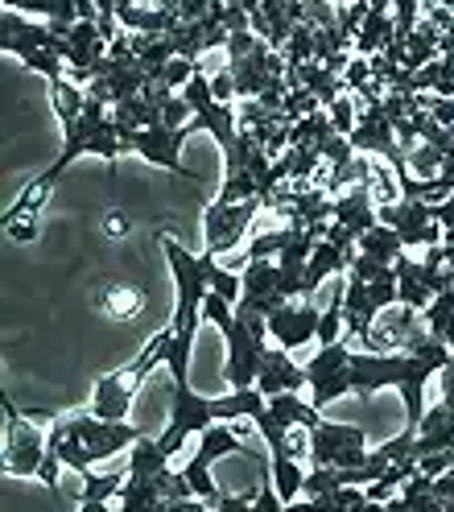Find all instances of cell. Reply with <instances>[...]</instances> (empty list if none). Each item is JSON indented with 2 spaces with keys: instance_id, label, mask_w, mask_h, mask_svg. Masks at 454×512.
<instances>
[{
  "instance_id": "6da1fadb",
  "label": "cell",
  "mask_w": 454,
  "mask_h": 512,
  "mask_svg": "<svg viewBox=\"0 0 454 512\" xmlns=\"http://www.w3.org/2000/svg\"><path fill=\"white\" fill-rule=\"evenodd\" d=\"M161 248H166V261H170V273H174V318H170V331H174V343H170V356H166V368H170V380L174 389H190V351H194V331H199V318H203V302L211 294V269H215V256H194L186 252L174 236H161Z\"/></svg>"
},
{
  "instance_id": "7a4b0ae2",
  "label": "cell",
  "mask_w": 454,
  "mask_h": 512,
  "mask_svg": "<svg viewBox=\"0 0 454 512\" xmlns=\"http://www.w3.org/2000/svg\"><path fill=\"white\" fill-rule=\"evenodd\" d=\"M170 343H174V331H170V327L157 331V335L141 347V356H137L133 364H124V368H116V372H108V376L95 380V393H91V413H95V418H100V422H128V409H133L141 384L149 380V372H153L157 364H166Z\"/></svg>"
},
{
  "instance_id": "3957f363",
  "label": "cell",
  "mask_w": 454,
  "mask_h": 512,
  "mask_svg": "<svg viewBox=\"0 0 454 512\" xmlns=\"http://www.w3.org/2000/svg\"><path fill=\"white\" fill-rule=\"evenodd\" d=\"M83 153H100L108 166H116V162H120V153H124V141H120V133H116L112 108L100 104V100H87V112L79 116V124L62 128V153L54 157V166L42 174V182L54 186L62 174H67V166L79 162Z\"/></svg>"
},
{
  "instance_id": "277c9868",
  "label": "cell",
  "mask_w": 454,
  "mask_h": 512,
  "mask_svg": "<svg viewBox=\"0 0 454 512\" xmlns=\"http://www.w3.org/2000/svg\"><path fill=\"white\" fill-rule=\"evenodd\" d=\"M219 335L227 343L223 376H227V384H232V393L236 389H256V376H261L265 351H269V318L240 302L236 314H232V323H223Z\"/></svg>"
},
{
  "instance_id": "5b68a950",
  "label": "cell",
  "mask_w": 454,
  "mask_h": 512,
  "mask_svg": "<svg viewBox=\"0 0 454 512\" xmlns=\"http://www.w3.org/2000/svg\"><path fill=\"white\" fill-rule=\"evenodd\" d=\"M50 426L67 430L71 438H79L87 451H91V463H104L120 451H133V446L145 438V430L128 426V422H100L91 409H79V413H62V418H46Z\"/></svg>"
},
{
  "instance_id": "8992f818",
  "label": "cell",
  "mask_w": 454,
  "mask_h": 512,
  "mask_svg": "<svg viewBox=\"0 0 454 512\" xmlns=\"http://www.w3.org/2000/svg\"><path fill=\"white\" fill-rule=\"evenodd\" d=\"M306 455L314 467H331V471H355L368 459V434L364 426H343V422H327L322 418L310 430V446Z\"/></svg>"
},
{
  "instance_id": "52a82bcc",
  "label": "cell",
  "mask_w": 454,
  "mask_h": 512,
  "mask_svg": "<svg viewBox=\"0 0 454 512\" xmlns=\"http://www.w3.org/2000/svg\"><path fill=\"white\" fill-rule=\"evenodd\" d=\"M50 455V434H42L29 418H21L17 405L5 397V475L38 479Z\"/></svg>"
},
{
  "instance_id": "ba28073f",
  "label": "cell",
  "mask_w": 454,
  "mask_h": 512,
  "mask_svg": "<svg viewBox=\"0 0 454 512\" xmlns=\"http://www.w3.org/2000/svg\"><path fill=\"white\" fill-rule=\"evenodd\" d=\"M261 199H248V203H211L207 215H203V240H207V256H219V252H232L240 248V240L248 236V228L261 215Z\"/></svg>"
},
{
  "instance_id": "9c48e42d",
  "label": "cell",
  "mask_w": 454,
  "mask_h": 512,
  "mask_svg": "<svg viewBox=\"0 0 454 512\" xmlns=\"http://www.w3.org/2000/svg\"><path fill=\"white\" fill-rule=\"evenodd\" d=\"M190 133H194V128H166V124H157V128H141V133H128L120 141H124V153H141L145 162L166 166L170 174H178L186 182H199V174L182 166V145H186Z\"/></svg>"
},
{
  "instance_id": "30bf717a",
  "label": "cell",
  "mask_w": 454,
  "mask_h": 512,
  "mask_svg": "<svg viewBox=\"0 0 454 512\" xmlns=\"http://www.w3.org/2000/svg\"><path fill=\"white\" fill-rule=\"evenodd\" d=\"M409 368H413V356L409 351H388V356H380V351H355L351 356V393L355 397H372V393H380L384 384L388 389H401V380L409 376Z\"/></svg>"
},
{
  "instance_id": "8fae6325",
  "label": "cell",
  "mask_w": 454,
  "mask_h": 512,
  "mask_svg": "<svg viewBox=\"0 0 454 512\" xmlns=\"http://www.w3.org/2000/svg\"><path fill=\"white\" fill-rule=\"evenodd\" d=\"M380 223L384 228H393L405 248H438L442 244V228H438L430 203L401 199L393 207H380Z\"/></svg>"
},
{
  "instance_id": "7c38bea8",
  "label": "cell",
  "mask_w": 454,
  "mask_h": 512,
  "mask_svg": "<svg viewBox=\"0 0 454 512\" xmlns=\"http://www.w3.org/2000/svg\"><path fill=\"white\" fill-rule=\"evenodd\" d=\"M62 46H67V38H58L50 25L29 21L25 13H17L9 5H5V13H0V50H5V54L25 58V54H34V50H54L62 58Z\"/></svg>"
},
{
  "instance_id": "4fadbf2b",
  "label": "cell",
  "mask_w": 454,
  "mask_h": 512,
  "mask_svg": "<svg viewBox=\"0 0 454 512\" xmlns=\"http://www.w3.org/2000/svg\"><path fill=\"white\" fill-rule=\"evenodd\" d=\"M318 323H322L318 302H310V298L285 302L269 314V339L281 351H294V347H306L310 339H318Z\"/></svg>"
},
{
  "instance_id": "5bb4252c",
  "label": "cell",
  "mask_w": 454,
  "mask_h": 512,
  "mask_svg": "<svg viewBox=\"0 0 454 512\" xmlns=\"http://www.w3.org/2000/svg\"><path fill=\"white\" fill-rule=\"evenodd\" d=\"M256 389H261L265 397H281V393H302V389H310V384H306V368L289 360V351L269 347L265 368H261V376H256Z\"/></svg>"
},
{
  "instance_id": "9a60e30c",
  "label": "cell",
  "mask_w": 454,
  "mask_h": 512,
  "mask_svg": "<svg viewBox=\"0 0 454 512\" xmlns=\"http://www.w3.org/2000/svg\"><path fill=\"white\" fill-rule=\"evenodd\" d=\"M450 446H454V409L442 401V405L426 409V418H421L417 438H413V455L421 463V459H430V455L450 451Z\"/></svg>"
},
{
  "instance_id": "2e32d148",
  "label": "cell",
  "mask_w": 454,
  "mask_h": 512,
  "mask_svg": "<svg viewBox=\"0 0 454 512\" xmlns=\"http://www.w3.org/2000/svg\"><path fill=\"white\" fill-rule=\"evenodd\" d=\"M335 223L351 228L355 240L376 228V223H380V211H376V203H372V195H368V186H351V190H343V195L335 199Z\"/></svg>"
},
{
  "instance_id": "e0dca14e",
  "label": "cell",
  "mask_w": 454,
  "mask_h": 512,
  "mask_svg": "<svg viewBox=\"0 0 454 512\" xmlns=\"http://www.w3.org/2000/svg\"><path fill=\"white\" fill-rule=\"evenodd\" d=\"M223 455H248V446L236 438V430L232 426H207L203 434H199V451L190 455V467H199V471H211Z\"/></svg>"
},
{
  "instance_id": "ac0fdd59",
  "label": "cell",
  "mask_w": 454,
  "mask_h": 512,
  "mask_svg": "<svg viewBox=\"0 0 454 512\" xmlns=\"http://www.w3.org/2000/svg\"><path fill=\"white\" fill-rule=\"evenodd\" d=\"M376 318H380V310H376V302H372V294H368V285H364V281H355V277H347L343 327L368 343V335H372V327H376Z\"/></svg>"
},
{
  "instance_id": "d6986e66",
  "label": "cell",
  "mask_w": 454,
  "mask_h": 512,
  "mask_svg": "<svg viewBox=\"0 0 454 512\" xmlns=\"http://www.w3.org/2000/svg\"><path fill=\"white\" fill-rule=\"evenodd\" d=\"M351 261H355V256H347V252H339L335 244L322 240V244L310 252V265H306V277H302V298L314 302V290H318V285H322V281H331V277H339V273H347Z\"/></svg>"
},
{
  "instance_id": "ffe728a7",
  "label": "cell",
  "mask_w": 454,
  "mask_h": 512,
  "mask_svg": "<svg viewBox=\"0 0 454 512\" xmlns=\"http://www.w3.org/2000/svg\"><path fill=\"white\" fill-rule=\"evenodd\" d=\"M393 273H397V298H401V306H405V310H417V314H426V306L434 302V294H430L426 277H421V261H413V256L405 252L401 261L393 265Z\"/></svg>"
},
{
  "instance_id": "44dd1931",
  "label": "cell",
  "mask_w": 454,
  "mask_h": 512,
  "mask_svg": "<svg viewBox=\"0 0 454 512\" xmlns=\"http://www.w3.org/2000/svg\"><path fill=\"white\" fill-rule=\"evenodd\" d=\"M273 418L285 426V430H314L318 422H322V413L302 397V393H281V397H269V405H265Z\"/></svg>"
},
{
  "instance_id": "7402d4cb",
  "label": "cell",
  "mask_w": 454,
  "mask_h": 512,
  "mask_svg": "<svg viewBox=\"0 0 454 512\" xmlns=\"http://www.w3.org/2000/svg\"><path fill=\"white\" fill-rule=\"evenodd\" d=\"M384 512H442V500L434 496V479L417 471L409 484L384 504Z\"/></svg>"
},
{
  "instance_id": "603a6c76",
  "label": "cell",
  "mask_w": 454,
  "mask_h": 512,
  "mask_svg": "<svg viewBox=\"0 0 454 512\" xmlns=\"http://www.w3.org/2000/svg\"><path fill=\"white\" fill-rule=\"evenodd\" d=\"M351 356H355V351H351L343 339L331 343V347H318V356L306 364V384H310V393L322 389L327 380H335L339 372H347V368H351Z\"/></svg>"
},
{
  "instance_id": "cb8c5ba5",
  "label": "cell",
  "mask_w": 454,
  "mask_h": 512,
  "mask_svg": "<svg viewBox=\"0 0 454 512\" xmlns=\"http://www.w3.org/2000/svg\"><path fill=\"white\" fill-rule=\"evenodd\" d=\"M355 252H360V256H372V261H380V265L393 269V265L401 261V256H405L409 248L401 244V236H397L393 228H384V223H376L372 232H364V236H360V244H355Z\"/></svg>"
},
{
  "instance_id": "d4e9b609",
  "label": "cell",
  "mask_w": 454,
  "mask_h": 512,
  "mask_svg": "<svg viewBox=\"0 0 454 512\" xmlns=\"http://www.w3.org/2000/svg\"><path fill=\"white\" fill-rule=\"evenodd\" d=\"M50 104H54L58 124L71 128V124H79V116L87 112V91H83L79 83H71V79H58V83H50Z\"/></svg>"
},
{
  "instance_id": "484cf974",
  "label": "cell",
  "mask_w": 454,
  "mask_h": 512,
  "mask_svg": "<svg viewBox=\"0 0 454 512\" xmlns=\"http://www.w3.org/2000/svg\"><path fill=\"white\" fill-rule=\"evenodd\" d=\"M100 306H104L108 318H116V323H133V318L145 310V294L137 290V285H108Z\"/></svg>"
},
{
  "instance_id": "4316f807",
  "label": "cell",
  "mask_w": 454,
  "mask_h": 512,
  "mask_svg": "<svg viewBox=\"0 0 454 512\" xmlns=\"http://www.w3.org/2000/svg\"><path fill=\"white\" fill-rule=\"evenodd\" d=\"M161 471H170V455L161 451L157 438H141L133 451H128V475H145V479H157Z\"/></svg>"
},
{
  "instance_id": "83f0119b",
  "label": "cell",
  "mask_w": 454,
  "mask_h": 512,
  "mask_svg": "<svg viewBox=\"0 0 454 512\" xmlns=\"http://www.w3.org/2000/svg\"><path fill=\"white\" fill-rule=\"evenodd\" d=\"M339 488H347V484H343V471L314 467V471H306L302 496H306V500H322V496H331V492H339Z\"/></svg>"
},
{
  "instance_id": "f1b7e54d",
  "label": "cell",
  "mask_w": 454,
  "mask_h": 512,
  "mask_svg": "<svg viewBox=\"0 0 454 512\" xmlns=\"http://www.w3.org/2000/svg\"><path fill=\"white\" fill-rule=\"evenodd\" d=\"M327 116H331V124H335L339 137H351L355 124H360V104H355V95H343V100H335V104L327 108Z\"/></svg>"
},
{
  "instance_id": "f546056e",
  "label": "cell",
  "mask_w": 454,
  "mask_h": 512,
  "mask_svg": "<svg viewBox=\"0 0 454 512\" xmlns=\"http://www.w3.org/2000/svg\"><path fill=\"white\" fill-rule=\"evenodd\" d=\"M347 393H351V372H339L335 380H327L322 389L310 393V405L322 409V405H331V401H339V397H347Z\"/></svg>"
},
{
  "instance_id": "4dcf8cb0",
  "label": "cell",
  "mask_w": 454,
  "mask_h": 512,
  "mask_svg": "<svg viewBox=\"0 0 454 512\" xmlns=\"http://www.w3.org/2000/svg\"><path fill=\"white\" fill-rule=\"evenodd\" d=\"M252 512H285V500H281L277 488H273V471H265L261 492L252 496Z\"/></svg>"
},
{
  "instance_id": "1f68e13d",
  "label": "cell",
  "mask_w": 454,
  "mask_h": 512,
  "mask_svg": "<svg viewBox=\"0 0 454 512\" xmlns=\"http://www.w3.org/2000/svg\"><path fill=\"white\" fill-rule=\"evenodd\" d=\"M190 120H194V112H190V104L182 100V95H174V100L161 108V124L166 128H190Z\"/></svg>"
},
{
  "instance_id": "d6a6232c",
  "label": "cell",
  "mask_w": 454,
  "mask_h": 512,
  "mask_svg": "<svg viewBox=\"0 0 454 512\" xmlns=\"http://www.w3.org/2000/svg\"><path fill=\"white\" fill-rule=\"evenodd\" d=\"M211 95H215V104L232 108V100H236V79H232V71H227V67H219V75H211Z\"/></svg>"
},
{
  "instance_id": "836d02e7",
  "label": "cell",
  "mask_w": 454,
  "mask_h": 512,
  "mask_svg": "<svg viewBox=\"0 0 454 512\" xmlns=\"http://www.w3.org/2000/svg\"><path fill=\"white\" fill-rule=\"evenodd\" d=\"M215 512H252V492H248V496H227V492H223V500H219Z\"/></svg>"
},
{
  "instance_id": "e575fe53",
  "label": "cell",
  "mask_w": 454,
  "mask_h": 512,
  "mask_svg": "<svg viewBox=\"0 0 454 512\" xmlns=\"http://www.w3.org/2000/svg\"><path fill=\"white\" fill-rule=\"evenodd\" d=\"M438 380H442V401L454 409V360H450V364L438 372Z\"/></svg>"
},
{
  "instance_id": "d590c367",
  "label": "cell",
  "mask_w": 454,
  "mask_h": 512,
  "mask_svg": "<svg viewBox=\"0 0 454 512\" xmlns=\"http://www.w3.org/2000/svg\"><path fill=\"white\" fill-rule=\"evenodd\" d=\"M124 232H128V219L112 211V215H108V236H124Z\"/></svg>"
},
{
  "instance_id": "8d00e7d4",
  "label": "cell",
  "mask_w": 454,
  "mask_h": 512,
  "mask_svg": "<svg viewBox=\"0 0 454 512\" xmlns=\"http://www.w3.org/2000/svg\"><path fill=\"white\" fill-rule=\"evenodd\" d=\"M79 512H116L108 500H79Z\"/></svg>"
},
{
  "instance_id": "74e56055",
  "label": "cell",
  "mask_w": 454,
  "mask_h": 512,
  "mask_svg": "<svg viewBox=\"0 0 454 512\" xmlns=\"http://www.w3.org/2000/svg\"><path fill=\"white\" fill-rule=\"evenodd\" d=\"M285 512H318V504L302 496V500H294V504H285Z\"/></svg>"
},
{
  "instance_id": "f35d334b",
  "label": "cell",
  "mask_w": 454,
  "mask_h": 512,
  "mask_svg": "<svg viewBox=\"0 0 454 512\" xmlns=\"http://www.w3.org/2000/svg\"><path fill=\"white\" fill-rule=\"evenodd\" d=\"M351 512H384V504H376V500H364L360 508H351Z\"/></svg>"
}]
</instances>
